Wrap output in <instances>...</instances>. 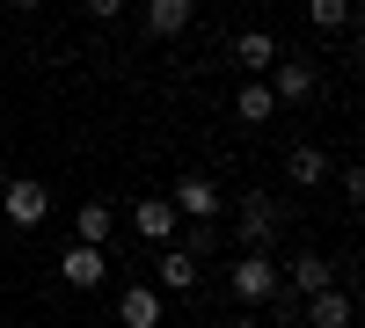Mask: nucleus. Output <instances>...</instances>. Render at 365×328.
<instances>
[{
  "label": "nucleus",
  "instance_id": "nucleus-15",
  "mask_svg": "<svg viewBox=\"0 0 365 328\" xmlns=\"http://www.w3.org/2000/svg\"><path fill=\"white\" fill-rule=\"evenodd\" d=\"M197 285V255L190 248H161V292H190Z\"/></svg>",
  "mask_w": 365,
  "mask_h": 328
},
{
  "label": "nucleus",
  "instance_id": "nucleus-2",
  "mask_svg": "<svg viewBox=\"0 0 365 328\" xmlns=\"http://www.w3.org/2000/svg\"><path fill=\"white\" fill-rule=\"evenodd\" d=\"M227 292H234L241 307H270V300L285 292V277H278V263H270V255H241L234 270H227Z\"/></svg>",
  "mask_w": 365,
  "mask_h": 328
},
{
  "label": "nucleus",
  "instance_id": "nucleus-3",
  "mask_svg": "<svg viewBox=\"0 0 365 328\" xmlns=\"http://www.w3.org/2000/svg\"><path fill=\"white\" fill-rule=\"evenodd\" d=\"M0 212H8V226H44V212H51V190L37 183V175H15V183L0 190Z\"/></svg>",
  "mask_w": 365,
  "mask_h": 328
},
{
  "label": "nucleus",
  "instance_id": "nucleus-9",
  "mask_svg": "<svg viewBox=\"0 0 365 328\" xmlns=\"http://www.w3.org/2000/svg\"><path fill=\"white\" fill-rule=\"evenodd\" d=\"M322 285H336L329 255H322V248H299V255L285 263V292H299V300H307V292H322Z\"/></svg>",
  "mask_w": 365,
  "mask_h": 328
},
{
  "label": "nucleus",
  "instance_id": "nucleus-23",
  "mask_svg": "<svg viewBox=\"0 0 365 328\" xmlns=\"http://www.w3.org/2000/svg\"><path fill=\"white\" fill-rule=\"evenodd\" d=\"M15 8H37V0H15Z\"/></svg>",
  "mask_w": 365,
  "mask_h": 328
},
{
  "label": "nucleus",
  "instance_id": "nucleus-17",
  "mask_svg": "<svg viewBox=\"0 0 365 328\" xmlns=\"http://www.w3.org/2000/svg\"><path fill=\"white\" fill-rule=\"evenodd\" d=\"M307 22L314 29H351V0H307Z\"/></svg>",
  "mask_w": 365,
  "mask_h": 328
},
{
  "label": "nucleus",
  "instance_id": "nucleus-16",
  "mask_svg": "<svg viewBox=\"0 0 365 328\" xmlns=\"http://www.w3.org/2000/svg\"><path fill=\"white\" fill-rule=\"evenodd\" d=\"M110 226H117V219H110V204H81V212H73V241L103 248V241H110Z\"/></svg>",
  "mask_w": 365,
  "mask_h": 328
},
{
  "label": "nucleus",
  "instance_id": "nucleus-19",
  "mask_svg": "<svg viewBox=\"0 0 365 328\" xmlns=\"http://www.w3.org/2000/svg\"><path fill=\"white\" fill-rule=\"evenodd\" d=\"M81 8L96 15V22H117V15H125V0H81Z\"/></svg>",
  "mask_w": 365,
  "mask_h": 328
},
{
  "label": "nucleus",
  "instance_id": "nucleus-21",
  "mask_svg": "<svg viewBox=\"0 0 365 328\" xmlns=\"http://www.w3.org/2000/svg\"><path fill=\"white\" fill-rule=\"evenodd\" d=\"M227 328H263V321H256V314H241V321H227Z\"/></svg>",
  "mask_w": 365,
  "mask_h": 328
},
{
  "label": "nucleus",
  "instance_id": "nucleus-14",
  "mask_svg": "<svg viewBox=\"0 0 365 328\" xmlns=\"http://www.w3.org/2000/svg\"><path fill=\"white\" fill-rule=\"evenodd\" d=\"M234 117H241V125H270V117H278L270 80H249V88H241V95H234Z\"/></svg>",
  "mask_w": 365,
  "mask_h": 328
},
{
  "label": "nucleus",
  "instance_id": "nucleus-11",
  "mask_svg": "<svg viewBox=\"0 0 365 328\" xmlns=\"http://www.w3.org/2000/svg\"><path fill=\"white\" fill-rule=\"evenodd\" d=\"M329 168H336V161H329L322 146H292V154H285V175H292L299 190H322V183H329Z\"/></svg>",
  "mask_w": 365,
  "mask_h": 328
},
{
  "label": "nucleus",
  "instance_id": "nucleus-10",
  "mask_svg": "<svg viewBox=\"0 0 365 328\" xmlns=\"http://www.w3.org/2000/svg\"><path fill=\"white\" fill-rule=\"evenodd\" d=\"M117 321L125 328H161V285H125L117 292Z\"/></svg>",
  "mask_w": 365,
  "mask_h": 328
},
{
  "label": "nucleus",
  "instance_id": "nucleus-7",
  "mask_svg": "<svg viewBox=\"0 0 365 328\" xmlns=\"http://www.w3.org/2000/svg\"><path fill=\"white\" fill-rule=\"evenodd\" d=\"M168 204H175L182 219H220V183H212V175H197V168H190V175H182V183H175V197H168Z\"/></svg>",
  "mask_w": 365,
  "mask_h": 328
},
{
  "label": "nucleus",
  "instance_id": "nucleus-1",
  "mask_svg": "<svg viewBox=\"0 0 365 328\" xmlns=\"http://www.w3.org/2000/svg\"><path fill=\"white\" fill-rule=\"evenodd\" d=\"M278 226H285V212H278V197H270V190H249V197H241L234 233H241V248H249V255H270Z\"/></svg>",
  "mask_w": 365,
  "mask_h": 328
},
{
  "label": "nucleus",
  "instance_id": "nucleus-5",
  "mask_svg": "<svg viewBox=\"0 0 365 328\" xmlns=\"http://www.w3.org/2000/svg\"><path fill=\"white\" fill-rule=\"evenodd\" d=\"M263 80H270V95H278V102H307L314 88H322V73H314V58H278V66H270Z\"/></svg>",
  "mask_w": 365,
  "mask_h": 328
},
{
  "label": "nucleus",
  "instance_id": "nucleus-8",
  "mask_svg": "<svg viewBox=\"0 0 365 328\" xmlns=\"http://www.w3.org/2000/svg\"><path fill=\"white\" fill-rule=\"evenodd\" d=\"M278 58H285V51H278V37H270V29H241V37H234V66L249 73V80H263Z\"/></svg>",
  "mask_w": 365,
  "mask_h": 328
},
{
  "label": "nucleus",
  "instance_id": "nucleus-13",
  "mask_svg": "<svg viewBox=\"0 0 365 328\" xmlns=\"http://www.w3.org/2000/svg\"><path fill=\"white\" fill-rule=\"evenodd\" d=\"M58 277H66V285H103V248H88V241H73L66 248V263H58Z\"/></svg>",
  "mask_w": 365,
  "mask_h": 328
},
{
  "label": "nucleus",
  "instance_id": "nucleus-18",
  "mask_svg": "<svg viewBox=\"0 0 365 328\" xmlns=\"http://www.w3.org/2000/svg\"><path fill=\"white\" fill-rule=\"evenodd\" d=\"M212 241H220V226H212V219H190V241H182V248H190V255H212Z\"/></svg>",
  "mask_w": 365,
  "mask_h": 328
},
{
  "label": "nucleus",
  "instance_id": "nucleus-6",
  "mask_svg": "<svg viewBox=\"0 0 365 328\" xmlns=\"http://www.w3.org/2000/svg\"><path fill=\"white\" fill-rule=\"evenodd\" d=\"M358 321V300L344 285H322V292H307V328H351Z\"/></svg>",
  "mask_w": 365,
  "mask_h": 328
},
{
  "label": "nucleus",
  "instance_id": "nucleus-22",
  "mask_svg": "<svg viewBox=\"0 0 365 328\" xmlns=\"http://www.w3.org/2000/svg\"><path fill=\"white\" fill-rule=\"evenodd\" d=\"M358 58H365V29H358Z\"/></svg>",
  "mask_w": 365,
  "mask_h": 328
},
{
  "label": "nucleus",
  "instance_id": "nucleus-12",
  "mask_svg": "<svg viewBox=\"0 0 365 328\" xmlns=\"http://www.w3.org/2000/svg\"><path fill=\"white\" fill-rule=\"evenodd\" d=\"M190 15H197V0H146V29L154 37H182Z\"/></svg>",
  "mask_w": 365,
  "mask_h": 328
},
{
  "label": "nucleus",
  "instance_id": "nucleus-4",
  "mask_svg": "<svg viewBox=\"0 0 365 328\" xmlns=\"http://www.w3.org/2000/svg\"><path fill=\"white\" fill-rule=\"evenodd\" d=\"M132 233H139V241H154V248H168L175 233H182V212H175L168 197H139V204H132Z\"/></svg>",
  "mask_w": 365,
  "mask_h": 328
},
{
  "label": "nucleus",
  "instance_id": "nucleus-24",
  "mask_svg": "<svg viewBox=\"0 0 365 328\" xmlns=\"http://www.w3.org/2000/svg\"><path fill=\"white\" fill-rule=\"evenodd\" d=\"M0 328H8V321H0Z\"/></svg>",
  "mask_w": 365,
  "mask_h": 328
},
{
  "label": "nucleus",
  "instance_id": "nucleus-20",
  "mask_svg": "<svg viewBox=\"0 0 365 328\" xmlns=\"http://www.w3.org/2000/svg\"><path fill=\"white\" fill-rule=\"evenodd\" d=\"M344 197H351V204H365V168H344Z\"/></svg>",
  "mask_w": 365,
  "mask_h": 328
}]
</instances>
